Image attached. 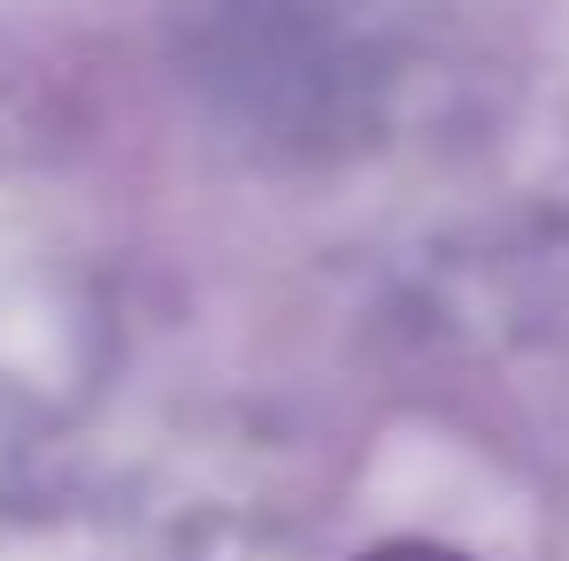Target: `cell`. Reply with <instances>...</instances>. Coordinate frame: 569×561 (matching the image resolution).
Instances as JSON below:
<instances>
[{"instance_id":"obj_1","label":"cell","mask_w":569,"mask_h":561,"mask_svg":"<svg viewBox=\"0 0 569 561\" xmlns=\"http://www.w3.org/2000/svg\"><path fill=\"white\" fill-rule=\"evenodd\" d=\"M355 561H470V554H455L439 539H385V547H370V554H355Z\"/></svg>"}]
</instances>
